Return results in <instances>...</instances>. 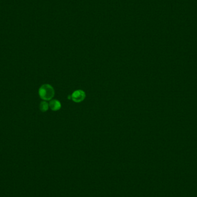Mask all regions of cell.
<instances>
[{
  "mask_svg": "<svg viewBox=\"0 0 197 197\" xmlns=\"http://www.w3.org/2000/svg\"><path fill=\"white\" fill-rule=\"evenodd\" d=\"M54 90L49 84H44L39 89V95L44 100H50L54 96Z\"/></svg>",
  "mask_w": 197,
  "mask_h": 197,
  "instance_id": "cell-1",
  "label": "cell"
},
{
  "mask_svg": "<svg viewBox=\"0 0 197 197\" xmlns=\"http://www.w3.org/2000/svg\"><path fill=\"white\" fill-rule=\"evenodd\" d=\"M71 97L73 101L76 103H80L85 98V93L83 90H77L72 94Z\"/></svg>",
  "mask_w": 197,
  "mask_h": 197,
  "instance_id": "cell-2",
  "label": "cell"
},
{
  "mask_svg": "<svg viewBox=\"0 0 197 197\" xmlns=\"http://www.w3.org/2000/svg\"><path fill=\"white\" fill-rule=\"evenodd\" d=\"M49 106L53 111H56L59 110L61 107V103L57 100H53L50 102Z\"/></svg>",
  "mask_w": 197,
  "mask_h": 197,
  "instance_id": "cell-3",
  "label": "cell"
},
{
  "mask_svg": "<svg viewBox=\"0 0 197 197\" xmlns=\"http://www.w3.org/2000/svg\"><path fill=\"white\" fill-rule=\"evenodd\" d=\"M49 104L46 101H42L40 104L39 107H40V110L42 111V112H46V111H47V110L49 109Z\"/></svg>",
  "mask_w": 197,
  "mask_h": 197,
  "instance_id": "cell-4",
  "label": "cell"
}]
</instances>
